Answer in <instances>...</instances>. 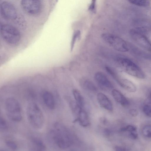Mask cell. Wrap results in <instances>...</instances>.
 <instances>
[{
	"label": "cell",
	"instance_id": "cell-1",
	"mask_svg": "<svg viewBox=\"0 0 151 151\" xmlns=\"http://www.w3.org/2000/svg\"><path fill=\"white\" fill-rule=\"evenodd\" d=\"M49 135L52 142L58 148L66 149L73 144L72 134L68 128L62 123L56 122L50 130Z\"/></svg>",
	"mask_w": 151,
	"mask_h": 151
},
{
	"label": "cell",
	"instance_id": "cell-2",
	"mask_svg": "<svg viewBox=\"0 0 151 151\" xmlns=\"http://www.w3.org/2000/svg\"><path fill=\"white\" fill-rule=\"evenodd\" d=\"M0 39L3 44L14 48L19 45L22 39L20 32L15 27L8 24L1 27Z\"/></svg>",
	"mask_w": 151,
	"mask_h": 151
},
{
	"label": "cell",
	"instance_id": "cell-3",
	"mask_svg": "<svg viewBox=\"0 0 151 151\" xmlns=\"http://www.w3.org/2000/svg\"><path fill=\"white\" fill-rule=\"evenodd\" d=\"M26 115L30 124L37 129H42L45 123L43 114L38 105L34 102H30L26 108Z\"/></svg>",
	"mask_w": 151,
	"mask_h": 151
},
{
	"label": "cell",
	"instance_id": "cell-4",
	"mask_svg": "<svg viewBox=\"0 0 151 151\" xmlns=\"http://www.w3.org/2000/svg\"><path fill=\"white\" fill-rule=\"evenodd\" d=\"M118 65L124 72L136 78L144 79L145 76L142 69L132 61L125 58H120L117 60Z\"/></svg>",
	"mask_w": 151,
	"mask_h": 151
},
{
	"label": "cell",
	"instance_id": "cell-5",
	"mask_svg": "<svg viewBox=\"0 0 151 151\" xmlns=\"http://www.w3.org/2000/svg\"><path fill=\"white\" fill-rule=\"evenodd\" d=\"M5 109L8 118L11 121L19 122L22 118L21 106L15 98L9 97L5 101Z\"/></svg>",
	"mask_w": 151,
	"mask_h": 151
},
{
	"label": "cell",
	"instance_id": "cell-6",
	"mask_svg": "<svg viewBox=\"0 0 151 151\" xmlns=\"http://www.w3.org/2000/svg\"><path fill=\"white\" fill-rule=\"evenodd\" d=\"M147 30L143 27H137L131 29V38L138 45L151 52V42L145 35Z\"/></svg>",
	"mask_w": 151,
	"mask_h": 151
},
{
	"label": "cell",
	"instance_id": "cell-7",
	"mask_svg": "<svg viewBox=\"0 0 151 151\" xmlns=\"http://www.w3.org/2000/svg\"><path fill=\"white\" fill-rule=\"evenodd\" d=\"M101 37L106 42L117 51L126 52L129 50L126 41L116 35L109 33H104L101 35Z\"/></svg>",
	"mask_w": 151,
	"mask_h": 151
},
{
	"label": "cell",
	"instance_id": "cell-8",
	"mask_svg": "<svg viewBox=\"0 0 151 151\" xmlns=\"http://www.w3.org/2000/svg\"><path fill=\"white\" fill-rule=\"evenodd\" d=\"M21 4L24 10L30 14H37L41 9L40 0H22Z\"/></svg>",
	"mask_w": 151,
	"mask_h": 151
},
{
	"label": "cell",
	"instance_id": "cell-9",
	"mask_svg": "<svg viewBox=\"0 0 151 151\" xmlns=\"http://www.w3.org/2000/svg\"><path fill=\"white\" fill-rule=\"evenodd\" d=\"M1 12L3 17L7 19H13L17 16V11L14 6L11 3L3 2L0 6Z\"/></svg>",
	"mask_w": 151,
	"mask_h": 151
},
{
	"label": "cell",
	"instance_id": "cell-10",
	"mask_svg": "<svg viewBox=\"0 0 151 151\" xmlns=\"http://www.w3.org/2000/svg\"><path fill=\"white\" fill-rule=\"evenodd\" d=\"M94 78L97 83L102 88L106 89H111L113 88L112 83L103 73L101 72L96 73Z\"/></svg>",
	"mask_w": 151,
	"mask_h": 151
},
{
	"label": "cell",
	"instance_id": "cell-11",
	"mask_svg": "<svg viewBox=\"0 0 151 151\" xmlns=\"http://www.w3.org/2000/svg\"><path fill=\"white\" fill-rule=\"evenodd\" d=\"M113 78L122 88L130 92H134L137 88L135 85L132 81L127 79L120 78L116 75Z\"/></svg>",
	"mask_w": 151,
	"mask_h": 151
},
{
	"label": "cell",
	"instance_id": "cell-12",
	"mask_svg": "<svg viewBox=\"0 0 151 151\" xmlns=\"http://www.w3.org/2000/svg\"><path fill=\"white\" fill-rule=\"evenodd\" d=\"M97 99L99 104L103 108L109 111L113 110V107L111 102L104 94L101 93H98Z\"/></svg>",
	"mask_w": 151,
	"mask_h": 151
},
{
	"label": "cell",
	"instance_id": "cell-13",
	"mask_svg": "<svg viewBox=\"0 0 151 151\" xmlns=\"http://www.w3.org/2000/svg\"><path fill=\"white\" fill-rule=\"evenodd\" d=\"M42 99L45 105L49 109H53L55 106V103L54 96L50 92L45 91L42 95Z\"/></svg>",
	"mask_w": 151,
	"mask_h": 151
},
{
	"label": "cell",
	"instance_id": "cell-14",
	"mask_svg": "<svg viewBox=\"0 0 151 151\" xmlns=\"http://www.w3.org/2000/svg\"><path fill=\"white\" fill-rule=\"evenodd\" d=\"M112 96L115 100L123 106H128L129 102L127 98L119 91L113 89L112 91Z\"/></svg>",
	"mask_w": 151,
	"mask_h": 151
},
{
	"label": "cell",
	"instance_id": "cell-15",
	"mask_svg": "<svg viewBox=\"0 0 151 151\" xmlns=\"http://www.w3.org/2000/svg\"><path fill=\"white\" fill-rule=\"evenodd\" d=\"M120 131L127 132L129 137L132 139H135L138 137V132L137 127L133 125H128L122 128Z\"/></svg>",
	"mask_w": 151,
	"mask_h": 151
},
{
	"label": "cell",
	"instance_id": "cell-16",
	"mask_svg": "<svg viewBox=\"0 0 151 151\" xmlns=\"http://www.w3.org/2000/svg\"><path fill=\"white\" fill-rule=\"evenodd\" d=\"M77 118L75 120L78 121L79 124L83 127H86L90 124L88 114L86 112L81 109L77 115Z\"/></svg>",
	"mask_w": 151,
	"mask_h": 151
},
{
	"label": "cell",
	"instance_id": "cell-17",
	"mask_svg": "<svg viewBox=\"0 0 151 151\" xmlns=\"http://www.w3.org/2000/svg\"><path fill=\"white\" fill-rule=\"evenodd\" d=\"M32 150L44 151L46 149V146L43 141L37 137H33L31 140Z\"/></svg>",
	"mask_w": 151,
	"mask_h": 151
},
{
	"label": "cell",
	"instance_id": "cell-18",
	"mask_svg": "<svg viewBox=\"0 0 151 151\" xmlns=\"http://www.w3.org/2000/svg\"><path fill=\"white\" fill-rule=\"evenodd\" d=\"M73 93L76 102L82 108L84 105L85 102L84 98L81 93L79 91L76 89L73 90Z\"/></svg>",
	"mask_w": 151,
	"mask_h": 151
},
{
	"label": "cell",
	"instance_id": "cell-19",
	"mask_svg": "<svg viewBox=\"0 0 151 151\" xmlns=\"http://www.w3.org/2000/svg\"><path fill=\"white\" fill-rule=\"evenodd\" d=\"M81 37V32L79 30L75 31L73 33L71 41L70 49L72 52L73 49L75 45L77 40H79Z\"/></svg>",
	"mask_w": 151,
	"mask_h": 151
},
{
	"label": "cell",
	"instance_id": "cell-20",
	"mask_svg": "<svg viewBox=\"0 0 151 151\" xmlns=\"http://www.w3.org/2000/svg\"><path fill=\"white\" fill-rule=\"evenodd\" d=\"M130 3L135 5L146 7L148 6L150 4L149 0H127Z\"/></svg>",
	"mask_w": 151,
	"mask_h": 151
},
{
	"label": "cell",
	"instance_id": "cell-21",
	"mask_svg": "<svg viewBox=\"0 0 151 151\" xmlns=\"http://www.w3.org/2000/svg\"><path fill=\"white\" fill-rule=\"evenodd\" d=\"M83 85L86 88L89 90L93 91L97 90V88L95 85L92 82L89 81H84Z\"/></svg>",
	"mask_w": 151,
	"mask_h": 151
},
{
	"label": "cell",
	"instance_id": "cell-22",
	"mask_svg": "<svg viewBox=\"0 0 151 151\" xmlns=\"http://www.w3.org/2000/svg\"><path fill=\"white\" fill-rule=\"evenodd\" d=\"M142 132L144 137L147 138H151V125L145 126L142 129Z\"/></svg>",
	"mask_w": 151,
	"mask_h": 151
},
{
	"label": "cell",
	"instance_id": "cell-23",
	"mask_svg": "<svg viewBox=\"0 0 151 151\" xmlns=\"http://www.w3.org/2000/svg\"><path fill=\"white\" fill-rule=\"evenodd\" d=\"M7 124L5 119L1 116L0 117V129L1 131H4L7 130Z\"/></svg>",
	"mask_w": 151,
	"mask_h": 151
},
{
	"label": "cell",
	"instance_id": "cell-24",
	"mask_svg": "<svg viewBox=\"0 0 151 151\" xmlns=\"http://www.w3.org/2000/svg\"><path fill=\"white\" fill-rule=\"evenodd\" d=\"M143 111L147 116L151 118V105L149 104L145 105L143 108Z\"/></svg>",
	"mask_w": 151,
	"mask_h": 151
},
{
	"label": "cell",
	"instance_id": "cell-25",
	"mask_svg": "<svg viewBox=\"0 0 151 151\" xmlns=\"http://www.w3.org/2000/svg\"><path fill=\"white\" fill-rule=\"evenodd\" d=\"M6 146L12 150H15L17 148V144L14 142L10 140H7L5 142Z\"/></svg>",
	"mask_w": 151,
	"mask_h": 151
},
{
	"label": "cell",
	"instance_id": "cell-26",
	"mask_svg": "<svg viewBox=\"0 0 151 151\" xmlns=\"http://www.w3.org/2000/svg\"><path fill=\"white\" fill-rule=\"evenodd\" d=\"M96 0H92L88 8V10L93 13L96 12Z\"/></svg>",
	"mask_w": 151,
	"mask_h": 151
},
{
	"label": "cell",
	"instance_id": "cell-27",
	"mask_svg": "<svg viewBox=\"0 0 151 151\" xmlns=\"http://www.w3.org/2000/svg\"><path fill=\"white\" fill-rule=\"evenodd\" d=\"M129 112L130 115L132 116L135 117L138 114L137 110L135 109H132L129 110Z\"/></svg>",
	"mask_w": 151,
	"mask_h": 151
},
{
	"label": "cell",
	"instance_id": "cell-28",
	"mask_svg": "<svg viewBox=\"0 0 151 151\" xmlns=\"http://www.w3.org/2000/svg\"><path fill=\"white\" fill-rule=\"evenodd\" d=\"M115 150L118 151H129L130 150L129 148H127L122 147V146H116L115 147Z\"/></svg>",
	"mask_w": 151,
	"mask_h": 151
},
{
	"label": "cell",
	"instance_id": "cell-29",
	"mask_svg": "<svg viewBox=\"0 0 151 151\" xmlns=\"http://www.w3.org/2000/svg\"><path fill=\"white\" fill-rule=\"evenodd\" d=\"M104 132L106 134H109L111 133V132L109 129H105V130Z\"/></svg>",
	"mask_w": 151,
	"mask_h": 151
},
{
	"label": "cell",
	"instance_id": "cell-30",
	"mask_svg": "<svg viewBox=\"0 0 151 151\" xmlns=\"http://www.w3.org/2000/svg\"><path fill=\"white\" fill-rule=\"evenodd\" d=\"M149 97L150 98V99L151 100V91L150 92L149 94Z\"/></svg>",
	"mask_w": 151,
	"mask_h": 151
}]
</instances>
